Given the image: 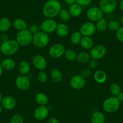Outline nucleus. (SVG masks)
I'll use <instances>...</instances> for the list:
<instances>
[{
	"mask_svg": "<svg viewBox=\"0 0 123 123\" xmlns=\"http://www.w3.org/2000/svg\"><path fill=\"white\" fill-rule=\"evenodd\" d=\"M31 67L30 65L27 61L22 60L19 63L18 70L21 75H27L30 71Z\"/></svg>",
	"mask_w": 123,
	"mask_h": 123,
	"instance_id": "obj_21",
	"label": "nucleus"
},
{
	"mask_svg": "<svg viewBox=\"0 0 123 123\" xmlns=\"http://www.w3.org/2000/svg\"><path fill=\"white\" fill-rule=\"evenodd\" d=\"M109 92L113 97H117L121 92V87L118 84L113 83L109 87Z\"/></svg>",
	"mask_w": 123,
	"mask_h": 123,
	"instance_id": "obj_33",
	"label": "nucleus"
},
{
	"mask_svg": "<svg viewBox=\"0 0 123 123\" xmlns=\"http://www.w3.org/2000/svg\"><path fill=\"white\" fill-rule=\"evenodd\" d=\"M15 84L18 88L22 91H26L31 86L30 79L25 75H20L16 79Z\"/></svg>",
	"mask_w": 123,
	"mask_h": 123,
	"instance_id": "obj_11",
	"label": "nucleus"
},
{
	"mask_svg": "<svg viewBox=\"0 0 123 123\" xmlns=\"http://www.w3.org/2000/svg\"><path fill=\"white\" fill-rule=\"evenodd\" d=\"M117 98L118 100H119L120 102H123V92H121L117 96Z\"/></svg>",
	"mask_w": 123,
	"mask_h": 123,
	"instance_id": "obj_44",
	"label": "nucleus"
},
{
	"mask_svg": "<svg viewBox=\"0 0 123 123\" xmlns=\"http://www.w3.org/2000/svg\"><path fill=\"white\" fill-rule=\"evenodd\" d=\"M50 76L52 80L55 83L61 82L63 76L61 71L58 69H53L51 71Z\"/></svg>",
	"mask_w": 123,
	"mask_h": 123,
	"instance_id": "obj_26",
	"label": "nucleus"
},
{
	"mask_svg": "<svg viewBox=\"0 0 123 123\" xmlns=\"http://www.w3.org/2000/svg\"><path fill=\"white\" fill-rule=\"evenodd\" d=\"M106 118L102 112L96 111L91 117V123H105Z\"/></svg>",
	"mask_w": 123,
	"mask_h": 123,
	"instance_id": "obj_19",
	"label": "nucleus"
},
{
	"mask_svg": "<svg viewBox=\"0 0 123 123\" xmlns=\"http://www.w3.org/2000/svg\"><path fill=\"white\" fill-rule=\"evenodd\" d=\"M49 109L46 106H39L35 109L33 112L34 118L37 121H43L48 117Z\"/></svg>",
	"mask_w": 123,
	"mask_h": 123,
	"instance_id": "obj_14",
	"label": "nucleus"
},
{
	"mask_svg": "<svg viewBox=\"0 0 123 123\" xmlns=\"http://www.w3.org/2000/svg\"><path fill=\"white\" fill-rule=\"evenodd\" d=\"M120 101L117 97H110L103 103V109L107 113H115L117 112L120 107Z\"/></svg>",
	"mask_w": 123,
	"mask_h": 123,
	"instance_id": "obj_4",
	"label": "nucleus"
},
{
	"mask_svg": "<svg viewBox=\"0 0 123 123\" xmlns=\"http://www.w3.org/2000/svg\"><path fill=\"white\" fill-rule=\"evenodd\" d=\"M11 25V21L8 18L4 17L0 19V31L6 32L10 29Z\"/></svg>",
	"mask_w": 123,
	"mask_h": 123,
	"instance_id": "obj_24",
	"label": "nucleus"
},
{
	"mask_svg": "<svg viewBox=\"0 0 123 123\" xmlns=\"http://www.w3.org/2000/svg\"><path fill=\"white\" fill-rule=\"evenodd\" d=\"M83 49L85 50H89L94 47V41L89 36H83L80 43Z\"/></svg>",
	"mask_w": 123,
	"mask_h": 123,
	"instance_id": "obj_18",
	"label": "nucleus"
},
{
	"mask_svg": "<svg viewBox=\"0 0 123 123\" xmlns=\"http://www.w3.org/2000/svg\"><path fill=\"white\" fill-rule=\"evenodd\" d=\"M120 27V24L118 21L112 20L107 22V28L111 31H117Z\"/></svg>",
	"mask_w": 123,
	"mask_h": 123,
	"instance_id": "obj_34",
	"label": "nucleus"
},
{
	"mask_svg": "<svg viewBox=\"0 0 123 123\" xmlns=\"http://www.w3.org/2000/svg\"><path fill=\"white\" fill-rule=\"evenodd\" d=\"M19 45L16 40L9 39L3 42L0 46V50L6 55H12L16 54L19 50Z\"/></svg>",
	"mask_w": 123,
	"mask_h": 123,
	"instance_id": "obj_2",
	"label": "nucleus"
},
{
	"mask_svg": "<svg viewBox=\"0 0 123 123\" xmlns=\"http://www.w3.org/2000/svg\"><path fill=\"white\" fill-rule=\"evenodd\" d=\"M0 40L2 42L9 40V36H8L7 34L6 33H3L1 35H0Z\"/></svg>",
	"mask_w": 123,
	"mask_h": 123,
	"instance_id": "obj_42",
	"label": "nucleus"
},
{
	"mask_svg": "<svg viewBox=\"0 0 123 123\" xmlns=\"http://www.w3.org/2000/svg\"><path fill=\"white\" fill-rule=\"evenodd\" d=\"M68 11H69L71 16L76 18L81 15L83 11V9L81 6L77 3H74L70 6Z\"/></svg>",
	"mask_w": 123,
	"mask_h": 123,
	"instance_id": "obj_20",
	"label": "nucleus"
},
{
	"mask_svg": "<svg viewBox=\"0 0 123 123\" xmlns=\"http://www.w3.org/2000/svg\"><path fill=\"white\" fill-rule=\"evenodd\" d=\"M35 101L39 106H46L48 103V98L45 94L39 92L35 96Z\"/></svg>",
	"mask_w": 123,
	"mask_h": 123,
	"instance_id": "obj_25",
	"label": "nucleus"
},
{
	"mask_svg": "<svg viewBox=\"0 0 123 123\" xmlns=\"http://www.w3.org/2000/svg\"><path fill=\"white\" fill-rule=\"evenodd\" d=\"M86 16L92 22H97L103 17V12L101 9L97 7H92L87 10L86 12Z\"/></svg>",
	"mask_w": 123,
	"mask_h": 123,
	"instance_id": "obj_9",
	"label": "nucleus"
},
{
	"mask_svg": "<svg viewBox=\"0 0 123 123\" xmlns=\"http://www.w3.org/2000/svg\"><path fill=\"white\" fill-rule=\"evenodd\" d=\"M16 41L19 45L27 47L32 43L33 34L28 29L19 31L16 35Z\"/></svg>",
	"mask_w": 123,
	"mask_h": 123,
	"instance_id": "obj_5",
	"label": "nucleus"
},
{
	"mask_svg": "<svg viewBox=\"0 0 123 123\" xmlns=\"http://www.w3.org/2000/svg\"><path fill=\"white\" fill-rule=\"evenodd\" d=\"M82 37L83 36L79 31H74L70 37L71 42L74 45L79 44L80 43V41H81Z\"/></svg>",
	"mask_w": 123,
	"mask_h": 123,
	"instance_id": "obj_30",
	"label": "nucleus"
},
{
	"mask_svg": "<svg viewBox=\"0 0 123 123\" xmlns=\"http://www.w3.org/2000/svg\"><path fill=\"white\" fill-rule=\"evenodd\" d=\"M39 27L36 24H32L29 27V30L30 31L31 33L33 35V34L36 33H37V31H39Z\"/></svg>",
	"mask_w": 123,
	"mask_h": 123,
	"instance_id": "obj_41",
	"label": "nucleus"
},
{
	"mask_svg": "<svg viewBox=\"0 0 123 123\" xmlns=\"http://www.w3.org/2000/svg\"><path fill=\"white\" fill-rule=\"evenodd\" d=\"M69 84L72 88L76 90L82 89L86 84L85 79L81 75H75L71 79Z\"/></svg>",
	"mask_w": 123,
	"mask_h": 123,
	"instance_id": "obj_15",
	"label": "nucleus"
},
{
	"mask_svg": "<svg viewBox=\"0 0 123 123\" xmlns=\"http://www.w3.org/2000/svg\"><path fill=\"white\" fill-rule=\"evenodd\" d=\"M10 123H24L23 117L20 114L13 115L10 118Z\"/></svg>",
	"mask_w": 123,
	"mask_h": 123,
	"instance_id": "obj_35",
	"label": "nucleus"
},
{
	"mask_svg": "<svg viewBox=\"0 0 123 123\" xmlns=\"http://www.w3.org/2000/svg\"><path fill=\"white\" fill-rule=\"evenodd\" d=\"M97 60H95V59H91L88 62V66L89 68L90 69H94L97 67Z\"/></svg>",
	"mask_w": 123,
	"mask_h": 123,
	"instance_id": "obj_39",
	"label": "nucleus"
},
{
	"mask_svg": "<svg viewBox=\"0 0 123 123\" xmlns=\"http://www.w3.org/2000/svg\"><path fill=\"white\" fill-rule=\"evenodd\" d=\"M13 27L16 30L19 31L27 29V24L25 21L21 18H17L14 20Z\"/></svg>",
	"mask_w": 123,
	"mask_h": 123,
	"instance_id": "obj_27",
	"label": "nucleus"
},
{
	"mask_svg": "<svg viewBox=\"0 0 123 123\" xmlns=\"http://www.w3.org/2000/svg\"><path fill=\"white\" fill-rule=\"evenodd\" d=\"M32 63L36 69L40 71H43L47 67V60L41 54H37L33 57Z\"/></svg>",
	"mask_w": 123,
	"mask_h": 123,
	"instance_id": "obj_13",
	"label": "nucleus"
},
{
	"mask_svg": "<svg viewBox=\"0 0 123 123\" xmlns=\"http://www.w3.org/2000/svg\"><path fill=\"white\" fill-rule=\"evenodd\" d=\"M121 22L122 25H123V16L121 17Z\"/></svg>",
	"mask_w": 123,
	"mask_h": 123,
	"instance_id": "obj_49",
	"label": "nucleus"
},
{
	"mask_svg": "<svg viewBox=\"0 0 123 123\" xmlns=\"http://www.w3.org/2000/svg\"><path fill=\"white\" fill-rule=\"evenodd\" d=\"M1 43H2V42L1 41V40H0V46H1Z\"/></svg>",
	"mask_w": 123,
	"mask_h": 123,
	"instance_id": "obj_51",
	"label": "nucleus"
},
{
	"mask_svg": "<svg viewBox=\"0 0 123 123\" xmlns=\"http://www.w3.org/2000/svg\"><path fill=\"white\" fill-rule=\"evenodd\" d=\"M65 48L63 45L60 43H55L51 46L49 49V55L54 59H59L64 55Z\"/></svg>",
	"mask_w": 123,
	"mask_h": 123,
	"instance_id": "obj_12",
	"label": "nucleus"
},
{
	"mask_svg": "<svg viewBox=\"0 0 123 123\" xmlns=\"http://www.w3.org/2000/svg\"><path fill=\"white\" fill-rule=\"evenodd\" d=\"M62 9V5L58 0H48L44 4L42 13L47 18L53 19L59 15Z\"/></svg>",
	"mask_w": 123,
	"mask_h": 123,
	"instance_id": "obj_1",
	"label": "nucleus"
},
{
	"mask_svg": "<svg viewBox=\"0 0 123 123\" xmlns=\"http://www.w3.org/2000/svg\"><path fill=\"white\" fill-rule=\"evenodd\" d=\"M3 95H2L1 94H0V103H1L2 100H3Z\"/></svg>",
	"mask_w": 123,
	"mask_h": 123,
	"instance_id": "obj_48",
	"label": "nucleus"
},
{
	"mask_svg": "<svg viewBox=\"0 0 123 123\" xmlns=\"http://www.w3.org/2000/svg\"><path fill=\"white\" fill-rule=\"evenodd\" d=\"M37 80L41 83H45L48 80L47 74L43 71H41L37 75Z\"/></svg>",
	"mask_w": 123,
	"mask_h": 123,
	"instance_id": "obj_36",
	"label": "nucleus"
},
{
	"mask_svg": "<svg viewBox=\"0 0 123 123\" xmlns=\"http://www.w3.org/2000/svg\"><path fill=\"white\" fill-rule=\"evenodd\" d=\"M116 37L119 42L123 43V27H120L116 31Z\"/></svg>",
	"mask_w": 123,
	"mask_h": 123,
	"instance_id": "obj_37",
	"label": "nucleus"
},
{
	"mask_svg": "<svg viewBox=\"0 0 123 123\" xmlns=\"http://www.w3.org/2000/svg\"><path fill=\"white\" fill-rule=\"evenodd\" d=\"M119 7L121 11L123 12V0H121L120 3H119Z\"/></svg>",
	"mask_w": 123,
	"mask_h": 123,
	"instance_id": "obj_46",
	"label": "nucleus"
},
{
	"mask_svg": "<svg viewBox=\"0 0 123 123\" xmlns=\"http://www.w3.org/2000/svg\"><path fill=\"white\" fill-rule=\"evenodd\" d=\"M1 65L3 69L7 71H11L16 67V63L15 60L11 58H6L2 60Z\"/></svg>",
	"mask_w": 123,
	"mask_h": 123,
	"instance_id": "obj_22",
	"label": "nucleus"
},
{
	"mask_svg": "<svg viewBox=\"0 0 123 123\" xmlns=\"http://www.w3.org/2000/svg\"><path fill=\"white\" fill-rule=\"evenodd\" d=\"M90 50L91 51H90L89 54L91 55V57L96 60H100L104 57L107 52L106 47L101 44L94 45Z\"/></svg>",
	"mask_w": 123,
	"mask_h": 123,
	"instance_id": "obj_6",
	"label": "nucleus"
},
{
	"mask_svg": "<svg viewBox=\"0 0 123 123\" xmlns=\"http://www.w3.org/2000/svg\"><path fill=\"white\" fill-rule=\"evenodd\" d=\"M91 74V69L89 68H86L82 70L81 73V75L85 79H87V78L89 77V76Z\"/></svg>",
	"mask_w": 123,
	"mask_h": 123,
	"instance_id": "obj_40",
	"label": "nucleus"
},
{
	"mask_svg": "<svg viewBox=\"0 0 123 123\" xmlns=\"http://www.w3.org/2000/svg\"><path fill=\"white\" fill-rule=\"evenodd\" d=\"M49 42V37L48 34L42 31H39L33 35L32 43L37 48H44L48 45Z\"/></svg>",
	"mask_w": 123,
	"mask_h": 123,
	"instance_id": "obj_3",
	"label": "nucleus"
},
{
	"mask_svg": "<svg viewBox=\"0 0 123 123\" xmlns=\"http://www.w3.org/2000/svg\"><path fill=\"white\" fill-rule=\"evenodd\" d=\"M92 0H75V2L81 7H85L89 5L92 3Z\"/></svg>",
	"mask_w": 123,
	"mask_h": 123,
	"instance_id": "obj_38",
	"label": "nucleus"
},
{
	"mask_svg": "<svg viewBox=\"0 0 123 123\" xmlns=\"http://www.w3.org/2000/svg\"><path fill=\"white\" fill-rule=\"evenodd\" d=\"M55 31L59 37H65L69 34V28L67 24L64 23H60L57 25Z\"/></svg>",
	"mask_w": 123,
	"mask_h": 123,
	"instance_id": "obj_17",
	"label": "nucleus"
},
{
	"mask_svg": "<svg viewBox=\"0 0 123 123\" xmlns=\"http://www.w3.org/2000/svg\"><path fill=\"white\" fill-rule=\"evenodd\" d=\"M64 55L65 57V59L71 62L74 61L75 60H76L77 57V54L75 53V51L71 49H68L65 50L64 53Z\"/></svg>",
	"mask_w": 123,
	"mask_h": 123,
	"instance_id": "obj_31",
	"label": "nucleus"
},
{
	"mask_svg": "<svg viewBox=\"0 0 123 123\" xmlns=\"http://www.w3.org/2000/svg\"><path fill=\"white\" fill-rule=\"evenodd\" d=\"M3 67H2L1 63H0V77L1 76L2 74H3Z\"/></svg>",
	"mask_w": 123,
	"mask_h": 123,
	"instance_id": "obj_47",
	"label": "nucleus"
},
{
	"mask_svg": "<svg viewBox=\"0 0 123 123\" xmlns=\"http://www.w3.org/2000/svg\"><path fill=\"white\" fill-rule=\"evenodd\" d=\"M94 78L97 83L100 84L104 83L107 79V74L103 70H97L94 73Z\"/></svg>",
	"mask_w": 123,
	"mask_h": 123,
	"instance_id": "obj_23",
	"label": "nucleus"
},
{
	"mask_svg": "<svg viewBox=\"0 0 123 123\" xmlns=\"http://www.w3.org/2000/svg\"><path fill=\"white\" fill-rule=\"evenodd\" d=\"M2 111H3V109H2V107L0 106V114L2 113Z\"/></svg>",
	"mask_w": 123,
	"mask_h": 123,
	"instance_id": "obj_50",
	"label": "nucleus"
},
{
	"mask_svg": "<svg viewBox=\"0 0 123 123\" xmlns=\"http://www.w3.org/2000/svg\"><path fill=\"white\" fill-rule=\"evenodd\" d=\"M96 27L92 22H86L83 24L80 28L79 31L83 36L91 37L96 31Z\"/></svg>",
	"mask_w": 123,
	"mask_h": 123,
	"instance_id": "obj_10",
	"label": "nucleus"
},
{
	"mask_svg": "<svg viewBox=\"0 0 123 123\" xmlns=\"http://www.w3.org/2000/svg\"><path fill=\"white\" fill-rule=\"evenodd\" d=\"M77 60L79 63H88L91 60V55L86 52H81L79 53L77 57Z\"/></svg>",
	"mask_w": 123,
	"mask_h": 123,
	"instance_id": "obj_29",
	"label": "nucleus"
},
{
	"mask_svg": "<svg viewBox=\"0 0 123 123\" xmlns=\"http://www.w3.org/2000/svg\"><path fill=\"white\" fill-rule=\"evenodd\" d=\"M59 17L62 22H68L70 19L71 15L68 10H66V9H62L59 13Z\"/></svg>",
	"mask_w": 123,
	"mask_h": 123,
	"instance_id": "obj_32",
	"label": "nucleus"
},
{
	"mask_svg": "<svg viewBox=\"0 0 123 123\" xmlns=\"http://www.w3.org/2000/svg\"><path fill=\"white\" fill-rule=\"evenodd\" d=\"M65 1L67 4H69V5H72V4H74L75 2V0H65Z\"/></svg>",
	"mask_w": 123,
	"mask_h": 123,
	"instance_id": "obj_45",
	"label": "nucleus"
},
{
	"mask_svg": "<svg viewBox=\"0 0 123 123\" xmlns=\"http://www.w3.org/2000/svg\"><path fill=\"white\" fill-rule=\"evenodd\" d=\"M117 6V0H100L99 8L103 13H111L115 10Z\"/></svg>",
	"mask_w": 123,
	"mask_h": 123,
	"instance_id": "obj_7",
	"label": "nucleus"
},
{
	"mask_svg": "<svg viewBox=\"0 0 123 123\" xmlns=\"http://www.w3.org/2000/svg\"><path fill=\"white\" fill-rule=\"evenodd\" d=\"M57 25V23L54 19L47 18L42 21L40 26V28L41 31L46 33H52L55 31Z\"/></svg>",
	"mask_w": 123,
	"mask_h": 123,
	"instance_id": "obj_8",
	"label": "nucleus"
},
{
	"mask_svg": "<svg viewBox=\"0 0 123 123\" xmlns=\"http://www.w3.org/2000/svg\"><path fill=\"white\" fill-rule=\"evenodd\" d=\"M96 30L99 32H104L107 29V22L105 19L102 18L97 22Z\"/></svg>",
	"mask_w": 123,
	"mask_h": 123,
	"instance_id": "obj_28",
	"label": "nucleus"
},
{
	"mask_svg": "<svg viewBox=\"0 0 123 123\" xmlns=\"http://www.w3.org/2000/svg\"><path fill=\"white\" fill-rule=\"evenodd\" d=\"M1 105L5 109L12 111L16 107V101L13 97L11 95H6L3 97L1 101Z\"/></svg>",
	"mask_w": 123,
	"mask_h": 123,
	"instance_id": "obj_16",
	"label": "nucleus"
},
{
	"mask_svg": "<svg viewBox=\"0 0 123 123\" xmlns=\"http://www.w3.org/2000/svg\"><path fill=\"white\" fill-rule=\"evenodd\" d=\"M47 123H60L59 119L55 118H51L47 121Z\"/></svg>",
	"mask_w": 123,
	"mask_h": 123,
	"instance_id": "obj_43",
	"label": "nucleus"
}]
</instances>
